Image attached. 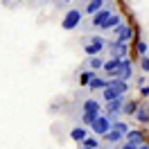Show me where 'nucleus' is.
<instances>
[{"mask_svg": "<svg viewBox=\"0 0 149 149\" xmlns=\"http://www.w3.org/2000/svg\"><path fill=\"white\" fill-rule=\"evenodd\" d=\"M104 47H106V38L100 36V34H93V36H88L86 38V43H84V52L88 56H97L100 52H102Z\"/></svg>", "mask_w": 149, "mask_h": 149, "instance_id": "nucleus-1", "label": "nucleus"}, {"mask_svg": "<svg viewBox=\"0 0 149 149\" xmlns=\"http://www.w3.org/2000/svg\"><path fill=\"white\" fill-rule=\"evenodd\" d=\"M113 11H115V7H113V2H111V5H106L104 9H100L97 14H93V16H91V20L86 23L84 27H86V29H100V27H102V23L111 16Z\"/></svg>", "mask_w": 149, "mask_h": 149, "instance_id": "nucleus-2", "label": "nucleus"}, {"mask_svg": "<svg viewBox=\"0 0 149 149\" xmlns=\"http://www.w3.org/2000/svg\"><path fill=\"white\" fill-rule=\"evenodd\" d=\"M81 20H84V14H81V9H70L68 14H65V18L61 20V27L65 29V32H72V29L81 27Z\"/></svg>", "mask_w": 149, "mask_h": 149, "instance_id": "nucleus-3", "label": "nucleus"}, {"mask_svg": "<svg viewBox=\"0 0 149 149\" xmlns=\"http://www.w3.org/2000/svg\"><path fill=\"white\" fill-rule=\"evenodd\" d=\"M109 77H115V79H122V81H131V77H133V63H131V59H122L120 65H118V70L111 72Z\"/></svg>", "mask_w": 149, "mask_h": 149, "instance_id": "nucleus-4", "label": "nucleus"}, {"mask_svg": "<svg viewBox=\"0 0 149 149\" xmlns=\"http://www.w3.org/2000/svg\"><path fill=\"white\" fill-rule=\"evenodd\" d=\"M111 34L115 41H120V43H129L131 38H133V27H131L129 23H120L118 27L111 29Z\"/></svg>", "mask_w": 149, "mask_h": 149, "instance_id": "nucleus-5", "label": "nucleus"}, {"mask_svg": "<svg viewBox=\"0 0 149 149\" xmlns=\"http://www.w3.org/2000/svg\"><path fill=\"white\" fill-rule=\"evenodd\" d=\"M88 129H93L95 136H97V138H102L104 133L111 129V120H109V118H106V115L102 113V115H97V118H95V122L91 124V127H88Z\"/></svg>", "mask_w": 149, "mask_h": 149, "instance_id": "nucleus-6", "label": "nucleus"}, {"mask_svg": "<svg viewBox=\"0 0 149 149\" xmlns=\"http://www.w3.org/2000/svg\"><path fill=\"white\" fill-rule=\"evenodd\" d=\"M113 0H86L84 7H81V14H86V16H93V14H97L100 9H104L106 5H111Z\"/></svg>", "mask_w": 149, "mask_h": 149, "instance_id": "nucleus-7", "label": "nucleus"}, {"mask_svg": "<svg viewBox=\"0 0 149 149\" xmlns=\"http://www.w3.org/2000/svg\"><path fill=\"white\" fill-rule=\"evenodd\" d=\"M124 95L122 97H118V100H111V102H104V106H102V113L104 115H118L120 113V109H122V104H124Z\"/></svg>", "mask_w": 149, "mask_h": 149, "instance_id": "nucleus-8", "label": "nucleus"}, {"mask_svg": "<svg viewBox=\"0 0 149 149\" xmlns=\"http://www.w3.org/2000/svg\"><path fill=\"white\" fill-rule=\"evenodd\" d=\"M120 23H124V18H122V14H118V11H113L111 16H109V18L104 20L102 23V32H111L113 27H118V25H120Z\"/></svg>", "mask_w": 149, "mask_h": 149, "instance_id": "nucleus-9", "label": "nucleus"}, {"mask_svg": "<svg viewBox=\"0 0 149 149\" xmlns=\"http://www.w3.org/2000/svg\"><path fill=\"white\" fill-rule=\"evenodd\" d=\"M81 113H102V102L95 100V97H88L81 104Z\"/></svg>", "mask_w": 149, "mask_h": 149, "instance_id": "nucleus-10", "label": "nucleus"}, {"mask_svg": "<svg viewBox=\"0 0 149 149\" xmlns=\"http://www.w3.org/2000/svg\"><path fill=\"white\" fill-rule=\"evenodd\" d=\"M106 84H109V79H104V77H100V74H95L93 79L88 81V91H91V93L104 91V88H106Z\"/></svg>", "mask_w": 149, "mask_h": 149, "instance_id": "nucleus-11", "label": "nucleus"}, {"mask_svg": "<svg viewBox=\"0 0 149 149\" xmlns=\"http://www.w3.org/2000/svg\"><path fill=\"white\" fill-rule=\"evenodd\" d=\"M124 140H127V142H133V145H142V142H147L145 136H142V131H138V129H129L127 133H124Z\"/></svg>", "mask_w": 149, "mask_h": 149, "instance_id": "nucleus-12", "label": "nucleus"}, {"mask_svg": "<svg viewBox=\"0 0 149 149\" xmlns=\"http://www.w3.org/2000/svg\"><path fill=\"white\" fill-rule=\"evenodd\" d=\"M102 140H104V142H109V145H118V142H122V140H124V136H122L120 131H115V129H109V131L102 136Z\"/></svg>", "mask_w": 149, "mask_h": 149, "instance_id": "nucleus-13", "label": "nucleus"}, {"mask_svg": "<svg viewBox=\"0 0 149 149\" xmlns=\"http://www.w3.org/2000/svg\"><path fill=\"white\" fill-rule=\"evenodd\" d=\"M106 86H111V88H115V91H120L122 95L129 93V81H122V79H115V77H109V84H106Z\"/></svg>", "mask_w": 149, "mask_h": 149, "instance_id": "nucleus-14", "label": "nucleus"}, {"mask_svg": "<svg viewBox=\"0 0 149 149\" xmlns=\"http://www.w3.org/2000/svg\"><path fill=\"white\" fill-rule=\"evenodd\" d=\"M120 56H109V59H106V61H104V65H102V70L106 74H111V72H115V70H118V65H120Z\"/></svg>", "mask_w": 149, "mask_h": 149, "instance_id": "nucleus-15", "label": "nucleus"}, {"mask_svg": "<svg viewBox=\"0 0 149 149\" xmlns=\"http://www.w3.org/2000/svg\"><path fill=\"white\" fill-rule=\"evenodd\" d=\"M86 136H88V127H84V124H81V127H74V129L70 131V138H72L74 142H81Z\"/></svg>", "mask_w": 149, "mask_h": 149, "instance_id": "nucleus-16", "label": "nucleus"}, {"mask_svg": "<svg viewBox=\"0 0 149 149\" xmlns=\"http://www.w3.org/2000/svg\"><path fill=\"white\" fill-rule=\"evenodd\" d=\"M133 118H136L140 124L149 122V109H147V106H140V104H138V109H136V113H133Z\"/></svg>", "mask_w": 149, "mask_h": 149, "instance_id": "nucleus-17", "label": "nucleus"}, {"mask_svg": "<svg viewBox=\"0 0 149 149\" xmlns=\"http://www.w3.org/2000/svg\"><path fill=\"white\" fill-rule=\"evenodd\" d=\"M104 61H106V59H104V56H88V70H102V65H104Z\"/></svg>", "mask_w": 149, "mask_h": 149, "instance_id": "nucleus-18", "label": "nucleus"}, {"mask_svg": "<svg viewBox=\"0 0 149 149\" xmlns=\"http://www.w3.org/2000/svg\"><path fill=\"white\" fill-rule=\"evenodd\" d=\"M118 97H122L120 91H115V88H111V86H106L102 91V100L104 102H111V100H118Z\"/></svg>", "mask_w": 149, "mask_h": 149, "instance_id": "nucleus-19", "label": "nucleus"}, {"mask_svg": "<svg viewBox=\"0 0 149 149\" xmlns=\"http://www.w3.org/2000/svg\"><path fill=\"white\" fill-rule=\"evenodd\" d=\"M136 109H138V102H133V100H124V104H122V109H120V113H124V115H133L136 113Z\"/></svg>", "mask_w": 149, "mask_h": 149, "instance_id": "nucleus-20", "label": "nucleus"}, {"mask_svg": "<svg viewBox=\"0 0 149 149\" xmlns=\"http://www.w3.org/2000/svg\"><path fill=\"white\" fill-rule=\"evenodd\" d=\"M81 147H91V149H100V138L97 136H86L81 140Z\"/></svg>", "mask_w": 149, "mask_h": 149, "instance_id": "nucleus-21", "label": "nucleus"}, {"mask_svg": "<svg viewBox=\"0 0 149 149\" xmlns=\"http://www.w3.org/2000/svg\"><path fill=\"white\" fill-rule=\"evenodd\" d=\"M136 52H138V56H147L149 52V45L145 38H138V43H136Z\"/></svg>", "mask_w": 149, "mask_h": 149, "instance_id": "nucleus-22", "label": "nucleus"}, {"mask_svg": "<svg viewBox=\"0 0 149 149\" xmlns=\"http://www.w3.org/2000/svg\"><path fill=\"white\" fill-rule=\"evenodd\" d=\"M97 115H102V113H81V124H84V127H91Z\"/></svg>", "mask_w": 149, "mask_h": 149, "instance_id": "nucleus-23", "label": "nucleus"}, {"mask_svg": "<svg viewBox=\"0 0 149 149\" xmlns=\"http://www.w3.org/2000/svg\"><path fill=\"white\" fill-rule=\"evenodd\" d=\"M95 77V72L93 70H84V72H79V84L81 86H88V81Z\"/></svg>", "mask_w": 149, "mask_h": 149, "instance_id": "nucleus-24", "label": "nucleus"}, {"mask_svg": "<svg viewBox=\"0 0 149 149\" xmlns=\"http://www.w3.org/2000/svg\"><path fill=\"white\" fill-rule=\"evenodd\" d=\"M111 129H115V131H120L122 136H124V133H127V131H129V124H127V122H122V120H115L111 124Z\"/></svg>", "mask_w": 149, "mask_h": 149, "instance_id": "nucleus-25", "label": "nucleus"}, {"mask_svg": "<svg viewBox=\"0 0 149 149\" xmlns=\"http://www.w3.org/2000/svg\"><path fill=\"white\" fill-rule=\"evenodd\" d=\"M140 68L145 74H149V56H140Z\"/></svg>", "mask_w": 149, "mask_h": 149, "instance_id": "nucleus-26", "label": "nucleus"}, {"mask_svg": "<svg viewBox=\"0 0 149 149\" xmlns=\"http://www.w3.org/2000/svg\"><path fill=\"white\" fill-rule=\"evenodd\" d=\"M136 147H138V145H133V142H127V140H124V142H122L118 149H136Z\"/></svg>", "mask_w": 149, "mask_h": 149, "instance_id": "nucleus-27", "label": "nucleus"}, {"mask_svg": "<svg viewBox=\"0 0 149 149\" xmlns=\"http://www.w3.org/2000/svg\"><path fill=\"white\" fill-rule=\"evenodd\" d=\"M140 95H142V97H149V84L140 86Z\"/></svg>", "mask_w": 149, "mask_h": 149, "instance_id": "nucleus-28", "label": "nucleus"}, {"mask_svg": "<svg viewBox=\"0 0 149 149\" xmlns=\"http://www.w3.org/2000/svg\"><path fill=\"white\" fill-rule=\"evenodd\" d=\"M136 149H149V145H147V142H142V145H138Z\"/></svg>", "mask_w": 149, "mask_h": 149, "instance_id": "nucleus-29", "label": "nucleus"}, {"mask_svg": "<svg viewBox=\"0 0 149 149\" xmlns=\"http://www.w3.org/2000/svg\"><path fill=\"white\" fill-rule=\"evenodd\" d=\"M79 149H91V147H79Z\"/></svg>", "mask_w": 149, "mask_h": 149, "instance_id": "nucleus-30", "label": "nucleus"}, {"mask_svg": "<svg viewBox=\"0 0 149 149\" xmlns=\"http://www.w3.org/2000/svg\"><path fill=\"white\" fill-rule=\"evenodd\" d=\"M61 2H70V0H61Z\"/></svg>", "mask_w": 149, "mask_h": 149, "instance_id": "nucleus-31", "label": "nucleus"}, {"mask_svg": "<svg viewBox=\"0 0 149 149\" xmlns=\"http://www.w3.org/2000/svg\"><path fill=\"white\" fill-rule=\"evenodd\" d=\"M56 2H61V0H56Z\"/></svg>", "mask_w": 149, "mask_h": 149, "instance_id": "nucleus-32", "label": "nucleus"}]
</instances>
